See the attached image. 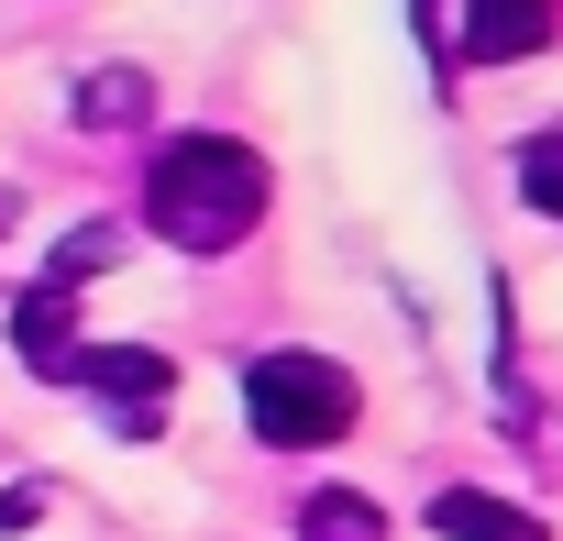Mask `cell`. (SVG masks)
I'll use <instances>...</instances> for the list:
<instances>
[{"mask_svg": "<svg viewBox=\"0 0 563 541\" xmlns=\"http://www.w3.org/2000/svg\"><path fill=\"white\" fill-rule=\"evenodd\" d=\"M563 23V0H464V67H519Z\"/></svg>", "mask_w": 563, "mask_h": 541, "instance_id": "cell-4", "label": "cell"}, {"mask_svg": "<svg viewBox=\"0 0 563 541\" xmlns=\"http://www.w3.org/2000/svg\"><path fill=\"white\" fill-rule=\"evenodd\" d=\"M111 254H122V232H100V221H89V232H67V243H56V265H45V277H67V288H89V277H100Z\"/></svg>", "mask_w": 563, "mask_h": 541, "instance_id": "cell-10", "label": "cell"}, {"mask_svg": "<svg viewBox=\"0 0 563 541\" xmlns=\"http://www.w3.org/2000/svg\"><path fill=\"white\" fill-rule=\"evenodd\" d=\"M354 409H365V387H354L332 354H299V343L243 354V420H254V442H276V453H321V442H343Z\"/></svg>", "mask_w": 563, "mask_h": 541, "instance_id": "cell-2", "label": "cell"}, {"mask_svg": "<svg viewBox=\"0 0 563 541\" xmlns=\"http://www.w3.org/2000/svg\"><path fill=\"white\" fill-rule=\"evenodd\" d=\"M78 122H89V133H122V122H144V78H133V67H100V78H78Z\"/></svg>", "mask_w": 563, "mask_h": 541, "instance_id": "cell-8", "label": "cell"}, {"mask_svg": "<svg viewBox=\"0 0 563 541\" xmlns=\"http://www.w3.org/2000/svg\"><path fill=\"white\" fill-rule=\"evenodd\" d=\"M265 199H276V177H265V155L232 144V133H166L155 166H144V221H155L177 254H232V243L265 221Z\"/></svg>", "mask_w": 563, "mask_h": 541, "instance_id": "cell-1", "label": "cell"}, {"mask_svg": "<svg viewBox=\"0 0 563 541\" xmlns=\"http://www.w3.org/2000/svg\"><path fill=\"white\" fill-rule=\"evenodd\" d=\"M67 387H89V398L111 409V431H155V409L177 398V365L144 354V343H78Z\"/></svg>", "mask_w": 563, "mask_h": 541, "instance_id": "cell-3", "label": "cell"}, {"mask_svg": "<svg viewBox=\"0 0 563 541\" xmlns=\"http://www.w3.org/2000/svg\"><path fill=\"white\" fill-rule=\"evenodd\" d=\"M431 530H442V541H552L530 508H508V497H486V486H442V497H431Z\"/></svg>", "mask_w": 563, "mask_h": 541, "instance_id": "cell-6", "label": "cell"}, {"mask_svg": "<svg viewBox=\"0 0 563 541\" xmlns=\"http://www.w3.org/2000/svg\"><path fill=\"white\" fill-rule=\"evenodd\" d=\"M299 541H387V508L354 497V486H321V497L299 508Z\"/></svg>", "mask_w": 563, "mask_h": 541, "instance_id": "cell-7", "label": "cell"}, {"mask_svg": "<svg viewBox=\"0 0 563 541\" xmlns=\"http://www.w3.org/2000/svg\"><path fill=\"white\" fill-rule=\"evenodd\" d=\"M12 343H23L34 376L67 387V365H78V288H67V277H34V288L12 299Z\"/></svg>", "mask_w": 563, "mask_h": 541, "instance_id": "cell-5", "label": "cell"}, {"mask_svg": "<svg viewBox=\"0 0 563 541\" xmlns=\"http://www.w3.org/2000/svg\"><path fill=\"white\" fill-rule=\"evenodd\" d=\"M34 508H45V497H34V486H0V530H23V519H34Z\"/></svg>", "mask_w": 563, "mask_h": 541, "instance_id": "cell-11", "label": "cell"}, {"mask_svg": "<svg viewBox=\"0 0 563 541\" xmlns=\"http://www.w3.org/2000/svg\"><path fill=\"white\" fill-rule=\"evenodd\" d=\"M519 199H530V210H541V221H563V122H552V133H530V144H519Z\"/></svg>", "mask_w": 563, "mask_h": 541, "instance_id": "cell-9", "label": "cell"}, {"mask_svg": "<svg viewBox=\"0 0 563 541\" xmlns=\"http://www.w3.org/2000/svg\"><path fill=\"white\" fill-rule=\"evenodd\" d=\"M0 221H12V199H0Z\"/></svg>", "mask_w": 563, "mask_h": 541, "instance_id": "cell-12", "label": "cell"}]
</instances>
